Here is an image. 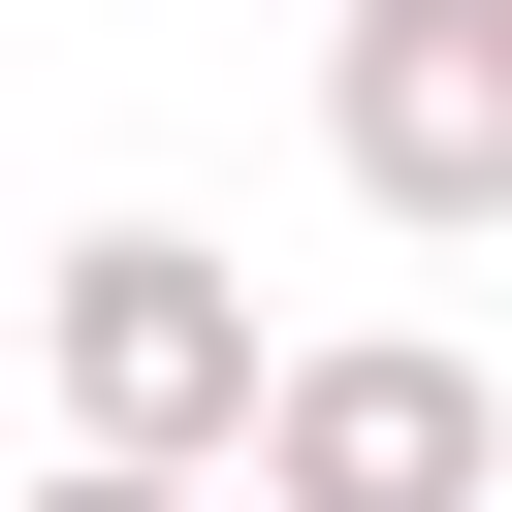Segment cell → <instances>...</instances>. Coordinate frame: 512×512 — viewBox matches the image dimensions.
Instances as JSON below:
<instances>
[{"label": "cell", "mask_w": 512, "mask_h": 512, "mask_svg": "<svg viewBox=\"0 0 512 512\" xmlns=\"http://www.w3.org/2000/svg\"><path fill=\"white\" fill-rule=\"evenodd\" d=\"M32 384H64V448H192V480H224L288 352H256V288H224L192 224H64V256H32Z\"/></svg>", "instance_id": "1"}, {"label": "cell", "mask_w": 512, "mask_h": 512, "mask_svg": "<svg viewBox=\"0 0 512 512\" xmlns=\"http://www.w3.org/2000/svg\"><path fill=\"white\" fill-rule=\"evenodd\" d=\"M480 480H512V416H480V352H416V320H352V352L256 384V512H480Z\"/></svg>", "instance_id": "2"}, {"label": "cell", "mask_w": 512, "mask_h": 512, "mask_svg": "<svg viewBox=\"0 0 512 512\" xmlns=\"http://www.w3.org/2000/svg\"><path fill=\"white\" fill-rule=\"evenodd\" d=\"M320 160L384 224H512V0H352L320 32Z\"/></svg>", "instance_id": "3"}, {"label": "cell", "mask_w": 512, "mask_h": 512, "mask_svg": "<svg viewBox=\"0 0 512 512\" xmlns=\"http://www.w3.org/2000/svg\"><path fill=\"white\" fill-rule=\"evenodd\" d=\"M32 512H192V448H64V480H32Z\"/></svg>", "instance_id": "4"}]
</instances>
